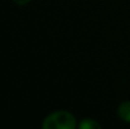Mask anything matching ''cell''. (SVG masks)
<instances>
[{
  "instance_id": "obj_1",
  "label": "cell",
  "mask_w": 130,
  "mask_h": 129,
  "mask_svg": "<svg viewBox=\"0 0 130 129\" xmlns=\"http://www.w3.org/2000/svg\"><path fill=\"white\" fill-rule=\"evenodd\" d=\"M76 125L75 117L68 111H56L44 119V129H72Z\"/></svg>"
},
{
  "instance_id": "obj_2",
  "label": "cell",
  "mask_w": 130,
  "mask_h": 129,
  "mask_svg": "<svg viewBox=\"0 0 130 129\" xmlns=\"http://www.w3.org/2000/svg\"><path fill=\"white\" fill-rule=\"evenodd\" d=\"M118 113H119L120 119H123L124 122L130 123V101H125V103H123V104L119 106Z\"/></svg>"
},
{
  "instance_id": "obj_3",
  "label": "cell",
  "mask_w": 130,
  "mask_h": 129,
  "mask_svg": "<svg viewBox=\"0 0 130 129\" xmlns=\"http://www.w3.org/2000/svg\"><path fill=\"white\" fill-rule=\"evenodd\" d=\"M80 129H99L100 128V124L97 123V122H95L93 119H88V118H86V119H84L81 123H80Z\"/></svg>"
},
{
  "instance_id": "obj_4",
  "label": "cell",
  "mask_w": 130,
  "mask_h": 129,
  "mask_svg": "<svg viewBox=\"0 0 130 129\" xmlns=\"http://www.w3.org/2000/svg\"><path fill=\"white\" fill-rule=\"evenodd\" d=\"M15 4H18V5H25V4H28L30 0H13Z\"/></svg>"
}]
</instances>
